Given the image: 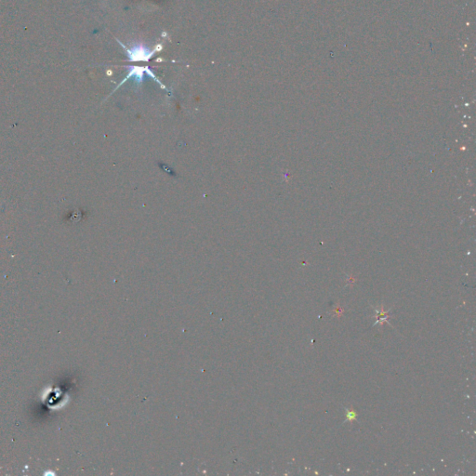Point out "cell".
Instances as JSON below:
<instances>
[{
	"instance_id": "obj_1",
	"label": "cell",
	"mask_w": 476,
	"mask_h": 476,
	"mask_svg": "<svg viewBox=\"0 0 476 476\" xmlns=\"http://www.w3.org/2000/svg\"><path fill=\"white\" fill-rule=\"evenodd\" d=\"M375 311H376V313H377V315H376V317H377V321H376V323L374 324V326L378 325V324L383 325L384 322L389 323V313H390L391 309H389L387 312H385V311L383 310V305H382V306H381V310H379V309H377V308H376V309H375Z\"/></svg>"
},
{
	"instance_id": "obj_2",
	"label": "cell",
	"mask_w": 476,
	"mask_h": 476,
	"mask_svg": "<svg viewBox=\"0 0 476 476\" xmlns=\"http://www.w3.org/2000/svg\"><path fill=\"white\" fill-rule=\"evenodd\" d=\"M357 419V413L354 410V409H348L346 408V420L345 422L347 421H353V420H356Z\"/></svg>"
}]
</instances>
